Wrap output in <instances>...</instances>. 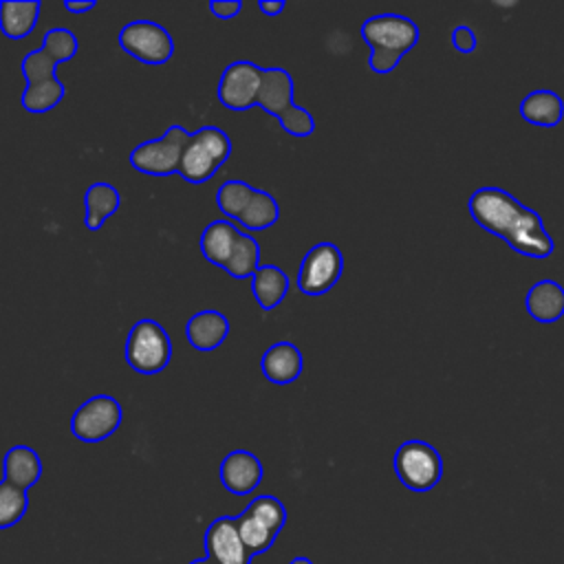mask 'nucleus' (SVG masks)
Masks as SVG:
<instances>
[{
    "label": "nucleus",
    "instance_id": "obj_1",
    "mask_svg": "<svg viewBox=\"0 0 564 564\" xmlns=\"http://www.w3.org/2000/svg\"><path fill=\"white\" fill-rule=\"evenodd\" d=\"M469 214L485 231L500 236L522 256L549 258L555 249L540 214L500 187L476 189L469 196Z\"/></svg>",
    "mask_w": 564,
    "mask_h": 564
},
{
    "label": "nucleus",
    "instance_id": "obj_2",
    "mask_svg": "<svg viewBox=\"0 0 564 564\" xmlns=\"http://www.w3.org/2000/svg\"><path fill=\"white\" fill-rule=\"evenodd\" d=\"M361 37L372 48L370 70L386 75L397 68L401 57L419 42V26L399 13L372 15L361 24Z\"/></svg>",
    "mask_w": 564,
    "mask_h": 564
},
{
    "label": "nucleus",
    "instance_id": "obj_3",
    "mask_svg": "<svg viewBox=\"0 0 564 564\" xmlns=\"http://www.w3.org/2000/svg\"><path fill=\"white\" fill-rule=\"evenodd\" d=\"M231 141L227 132L216 126H203L189 134V141L183 150L178 174L187 183H207L216 170L229 159Z\"/></svg>",
    "mask_w": 564,
    "mask_h": 564
},
{
    "label": "nucleus",
    "instance_id": "obj_4",
    "mask_svg": "<svg viewBox=\"0 0 564 564\" xmlns=\"http://www.w3.org/2000/svg\"><path fill=\"white\" fill-rule=\"evenodd\" d=\"M172 359V341L156 319H139L126 339V361L141 375H156Z\"/></svg>",
    "mask_w": 564,
    "mask_h": 564
},
{
    "label": "nucleus",
    "instance_id": "obj_5",
    "mask_svg": "<svg viewBox=\"0 0 564 564\" xmlns=\"http://www.w3.org/2000/svg\"><path fill=\"white\" fill-rule=\"evenodd\" d=\"M394 471L408 489L423 494L438 485L443 476V460L430 443L412 438L401 443L394 452Z\"/></svg>",
    "mask_w": 564,
    "mask_h": 564
},
{
    "label": "nucleus",
    "instance_id": "obj_6",
    "mask_svg": "<svg viewBox=\"0 0 564 564\" xmlns=\"http://www.w3.org/2000/svg\"><path fill=\"white\" fill-rule=\"evenodd\" d=\"M189 134L181 126H170L159 139L143 141L130 152V165L150 176H167L178 172L183 150L189 141Z\"/></svg>",
    "mask_w": 564,
    "mask_h": 564
},
{
    "label": "nucleus",
    "instance_id": "obj_7",
    "mask_svg": "<svg viewBox=\"0 0 564 564\" xmlns=\"http://www.w3.org/2000/svg\"><path fill=\"white\" fill-rule=\"evenodd\" d=\"M119 46L143 64H165L174 55V40L165 26L152 20H132L119 31Z\"/></svg>",
    "mask_w": 564,
    "mask_h": 564
},
{
    "label": "nucleus",
    "instance_id": "obj_8",
    "mask_svg": "<svg viewBox=\"0 0 564 564\" xmlns=\"http://www.w3.org/2000/svg\"><path fill=\"white\" fill-rule=\"evenodd\" d=\"M121 419L123 410L115 397L95 394L73 412L70 432L84 443H99L119 430Z\"/></svg>",
    "mask_w": 564,
    "mask_h": 564
},
{
    "label": "nucleus",
    "instance_id": "obj_9",
    "mask_svg": "<svg viewBox=\"0 0 564 564\" xmlns=\"http://www.w3.org/2000/svg\"><path fill=\"white\" fill-rule=\"evenodd\" d=\"M344 271V258L333 242H317L311 247L297 271V289L304 295H324L330 291Z\"/></svg>",
    "mask_w": 564,
    "mask_h": 564
},
{
    "label": "nucleus",
    "instance_id": "obj_10",
    "mask_svg": "<svg viewBox=\"0 0 564 564\" xmlns=\"http://www.w3.org/2000/svg\"><path fill=\"white\" fill-rule=\"evenodd\" d=\"M262 70L264 68H260L256 62H249V59L231 62L223 70L220 82H218L220 104L236 112H242V110H249L251 106H256Z\"/></svg>",
    "mask_w": 564,
    "mask_h": 564
},
{
    "label": "nucleus",
    "instance_id": "obj_11",
    "mask_svg": "<svg viewBox=\"0 0 564 564\" xmlns=\"http://www.w3.org/2000/svg\"><path fill=\"white\" fill-rule=\"evenodd\" d=\"M207 560L214 564H251V553L240 540L238 522L231 516L216 518L205 531Z\"/></svg>",
    "mask_w": 564,
    "mask_h": 564
},
{
    "label": "nucleus",
    "instance_id": "obj_12",
    "mask_svg": "<svg viewBox=\"0 0 564 564\" xmlns=\"http://www.w3.org/2000/svg\"><path fill=\"white\" fill-rule=\"evenodd\" d=\"M218 474L229 494L247 496L262 482V463L247 449H234L223 458Z\"/></svg>",
    "mask_w": 564,
    "mask_h": 564
},
{
    "label": "nucleus",
    "instance_id": "obj_13",
    "mask_svg": "<svg viewBox=\"0 0 564 564\" xmlns=\"http://www.w3.org/2000/svg\"><path fill=\"white\" fill-rule=\"evenodd\" d=\"M302 366H304L302 352L291 341H275L264 350L260 361L262 375L278 386L293 383L302 375Z\"/></svg>",
    "mask_w": 564,
    "mask_h": 564
},
{
    "label": "nucleus",
    "instance_id": "obj_14",
    "mask_svg": "<svg viewBox=\"0 0 564 564\" xmlns=\"http://www.w3.org/2000/svg\"><path fill=\"white\" fill-rule=\"evenodd\" d=\"M185 335H187V341L192 344V348L203 350V352L214 350L227 339L229 319L220 311H214V308L198 311L189 317V322L185 326Z\"/></svg>",
    "mask_w": 564,
    "mask_h": 564
},
{
    "label": "nucleus",
    "instance_id": "obj_15",
    "mask_svg": "<svg viewBox=\"0 0 564 564\" xmlns=\"http://www.w3.org/2000/svg\"><path fill=\"white\" fill-rule=\"evenodd\" d=\"M264 112L280 117L284 110H289L293 104V77L289 70L280 66H271L262 70L260 90H258V104Z\"/></svg>",
    "mask_w": 564,
    "mask_h": 564
},
{
    "label": "nucleus",
    "instance_id": "obj_16",
    "mask_svg": "<svg viewBox=\"0 0 564 564\" xmlns=\"http://www.w3.org/2000/svg\"><path fill=\"white\" fill-rule=\"evenodd\" d=\"M2 471H4L7 482L26 491L29 487H33L40 480L42 460L33 447L13 445L2 458Z\"/></svg>",
    "mask_w": 564,
    "mask_h": 564
},
{
    "label": "nucleus",
    "instance_id": "obj_17",
    "mask_svg": "<svg viewBox=\"0 0 564 564\" xmlns=\"http://www.w3.org/2000/svg\"><path fill=\"white\" fill-rule=\"evenodd\" d=\"M527 311L542 324L557 322L564 315V289L553 280L535 282L527 293Z\"/></svg>",
    "mask_w": 564,
    "mask_h": 564
},
{
    "label": "nucleus",
    "instance_id": "obj_18",
    "mask_svg": "<svg viewBox=\"0 0 564 564\" xmlns=\"http://www.w3.org/2000/svg\"><path fill=\"white\" fill-rule=\"evenodd\" d=\"M121 205V194L112 183L106 181H97L93 185H88L86 194H84V223L90 231L101 229V225L119 209Z\"/></svg>",
    "mask_w": 564,
    "mask_h": 564
},
{
    "label": "nucleus",
    "instance_id": "obj_19",
    "mask_svg": "<svg viewBox=\"0 0 564 564\" xmlns=\"http://www.w3.org/2000/svg\"><path fill=\"white\" fill-rule=\"evenodd\" d=\"M42 4L37 0H2L0 2V31L7 40H22L26 37L40 18Z\"/></svg>",
    "mask_w": 564,
    "mask_h": 564
},
{
    "label": "nucleus",
    "instance_id": "obj_20",
    "mask_svg": "<svg viewBox=\"0 0 564 564\" xmlns=\"http://www.w3.org/2000/svg\"><path fill=\"white\" fill-rule=\"evenodd\" d=\"M238 229L229 220H212L200 234V253L214 267H225L234 245L238 240Z\"/></svg>",
    "mask_w": 564,
    "mask_h": 564
},
{
    "label": "nucleus",
    "instance_id": "obj_21",
    "mask_svg": "<svg viewBox=\"0 0 564 564\" xmlns=\"http://www.w3.org/2000/svg\"><path fill=\"white\" fill-rule=\"evenodd\" d=\"M564 115V101L553 90H533L520 101V117L533 126L553 128Z\"/></svg>",
    "mask_w": 564,
    "mask_h": 564
},
{
    "label": "nucleus",
    "instance_id": "obj_22",
    "mask_svg": "<svg viewBox=\"0 0 564 564\" xmlns=\"http://www.w3.org/2000/svg\"><path fill=\"white\" fill-rule=\"evenodd\" d=\"M289 291V275L275 264H260V269L251 275V293L262 311H273L282 304Z\"/></svg>",
    "mask_w": 564,
    "mask_h": 564
},
{
    "label": "nucleus",
    "instance_id": "obj_23",
    "mask_svg": "<svg viewBox=\"0 0 564 564\" xmlns=\"http://www.w3.org/2000/svg\"><path fill=\"white\" fill-rule=\"evenodd\" d=\"M64 95H66L64 84L57 77H53V79L26 84V88L20 95V106L26 112L42 115V112L53 110L64 99Z\"/></svg>",
    "mask_w": 564,
    "mask_h": 564
},
{
    "label": "nucleus",
    "instance_id": "obj_24",
    "mask_svg": "<svg viewBox=\"0 0 564 564\" xmlns=\"http://www.w3.org/2000/svg\"><path fill=\"white\" fill-rule=\"evenodd\" d=\"M278 218H280L278 200L269 192L256 189L249 205L238 216V223L249 231H262V229H269L271 225H275Z\"/></svg>",
    "mask_w": 564,
    "mask_h": 564
},
{
    "label": "nucleus",
    "instance_id": "obj_25",
    "mask_svg": "<svg viewBox=\"0 0 564 564\" xmlns=\"http://www.w3.org/2000/svg\"><path fill=\"white\" fill-rule=\"evenodd\" d=\"M231 278H251L258 269H260V245L253 236H249L247 231L238 234V240L234 245V251L229 256V260L223 267Z\"/></svg>",
    "mask_w": 564,
    "mask_h": 564
},
{
    "label": "nucleus",
    "instance_id": "obj_26",
    "mask_svg": "<svg viewBox=\"0 0 564 564\" xmlns=\"http://www.w3.org/2000/svg\"><path fill=\"white\" fill-rule=\"evenodd\" d=\"M256 187H251L249 183L245 181H238V178H231V181H225L218 192H216V205L220 207V212L229 218H236L245 212V207L249 205L251 196H253Z\"/></svg>",
    "mask_w": 564,
    "mask_h": 564
},
{
    "label": "nucleus",
    "instance_id": "obj_27",
    "mask_svg": "<svg viewBox=\"0 0 564 564\" xmlns=\"http://www.w3.org/2000/svg\"><path fill=\"white\" fill-rule=\"evenodd\" d=\"M236 522H238L240 540H242V544L247 546V551H249L251 555L262 553V551H267V549L273 544L275 533H273L264 522H260L258 518L249 516L247 511H242V513L236 518Z\"/></svg>",
    "mask_w": 564,
    "mask_h": 564
},
{
    "label": "nucleus",
    "instance_id": "obj_28",
    "mask_svg": "<svg viewBox=\"0 0 564 564\" xmlns=\"http://www.w3.org/2000/svg\"><path fill=\"white\" fill-rule=\"evenodd\" d=\"M29 507V496L24 489L2 480L0 482V529H9L22 520Z\"/></svg>",
    "mask_w": 564,
    "mask_h": 564
},
{
    "label": "nucleus",
    "instance_id": "obj_29",
    "mask_svg": "<svg viewBox=\"0 0 564 564\" xmlns=\"http://www.w3.org/2000/svg\"><path fill=\"white\" fill-rule=\"evenodd\" d=\"M42 48L51 55V59L55 64H62V62H68L77 55V37L70 29H64V26H53L44 33V40H42Z\"/></svg>",
    "mask_w": 564,
    "mask_h": 564
},
{
    "label": "nucleus",
    "instance_id": "obj_30",
    "mask_svg": "<svg viewBox=\"0 0 564 564\" xmlns=\"http://www.w3.org/2000/svg\"><path fill=\"white\" fill-rule=\"evenodd\" d=\"M245 511H247L249 516L258 518L260 522H264L275 535L280 533V529H282L284 522H286V509H284V505H282L278 498H273V496H258V498H253Z\"/></svg>",
    "mask_w": 564,
    "mask_h": 564
},
{
    "label": "nucleus",
    "instance_id": "obj_31",
    "mask_svg": "<svg viewBox=\"0 0 564 564\" xmlns=\"http://www.w3.org/2000/svg\"><path fill=\"white\" fill-rule=\"evenodd\" d=\"M55 66L57 64L51 59V55L40 46V48L31 51V53H26L22 57L20 73L26 79V84H35V82H44V79L57 77L55 75Z\"/></svg>",
    "mask_w": 564,
    "mask_h": 564
},
{
    "label": "nucleus",
    "instance_id": "obj_32",
    "mask_svg": "<svg viewBox=\"0 0 564 564\" xmlns=\"http://www.w3.org/2000/svg\"><path fill=\"white\" fill-rule=\"evenodd\" d=\"M280 126L284 132L293 134V137H308L315 132V119L308 110L300 108V106H291L289 110H284L280 117H278Z\"/></svg>",
    "mask_w": 564,
    "mask_h": 564
},
{
    "label": "nucleus",
    "instance_id": "obj_33",
    "mask_svg": "<svg viewBox=\"0 0 564 564\" xmlns=\"http://www.w3.org/2000/svg\"><path fill=\"white\" fill-rule=\"evenodd\" d=\"M452 46H454L456 51H460V53H471V51L476 48V35H474V31H471L469 26H465V24L456 26V29L452 31Z\"/></svg>",
    "mask_w": 564,
    "mask_h": 564
},
{
    "label": "nucleus",
    "instance_id": "obj_34",
    "mask_svg": "<svg viewBox=\"0 0 564 564\" xmlns=\"http://www.w3.org/2000/svg\"><path fill=\"white\" fill-rule=\"evenodd\" d=\"M240 9H242L240 0H212L209 2V11L218 20H231L240 13Z\"/></svg>",
    "mask_w": 564,
    "mask_h": 564
},
{
    "label": "nucleus",
    "instance_id": "obj_35",
    "mask_svg": "<svg viewBox=\"0 0 564 564\" xmlns=\"http://www.w3.org/2000/svg\"><path fill=\"white\" fill-rule=\"evenodd\" d=\"M258 9L264 13V15H278V13H282V9H284V2L282 0H260L258 2Z\"/></svg>",
    "mask_w": 564,
    "mask_h": 564
},
{
    "label": "nucleus",
    "instance_id": "obj_36",
    "mask_svg": "<svg viewBox=\"0 0 564 564\" xmlns=\"http://www.w3.org/2000/svg\"><path fill=\"white\" fill-rule=\"evenodd\" d=\"M64 9L70 11V13H86V11L95 9V2L93 0H79V2L77 0H66Z\"/></svg>",
    "mask_w": 564,
    "mask_h": 564
},
{
    "label": "nucleus",
    "instance_id": "obj_37",
    "mask_svg": "<svg viewBox=\"0 0 564 564\" xmlns=\"http://www.w3.org/2000/svg\"><path fill=\"white\" fill-rule=\"evenodd\" d=\"M291 564H313L308 557H295V560H291Z\"/></svg>",
    "mask_w": 564,
    "mask_h": 564
},
{
    "label": "nucleus",
    "instance_id": "obj_38",
    "mask_svg": "<svg viewBox=\"0 0 564 564\" xmlns=\"http://www.w3.org/2000/svg\"><path fill=\"white\" fill-rule=\"evenodd\" d=\"M189 564H214V562H209V560H194V562H189Z\"/></svg>",
    "mask_w": 564,
    "mask_h": 564
}]
</instances>
